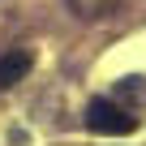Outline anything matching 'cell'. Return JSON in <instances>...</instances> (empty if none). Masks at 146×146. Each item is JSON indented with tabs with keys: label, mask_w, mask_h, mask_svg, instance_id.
<instances>
[{
	"label": "cell",
	"mask_w": 146,
	"mask_h": 146,
	"mask_svg": "<svg viewBox=\"0 0 146 146\" xmlns=\"http://www.w3.org/2000/svg\"><path fill=\"white\" fill-rule=\"evenodd\" d=\"M86 125H90L95 133H103V137H129V133L137 129V116H133L125 103H116V99H90Z\"/></svg>",
	"instance_id": "obj_1"
},
{
	"label": "cell",
	"mask_w": 146,
	"mask_h": 146,
	"mask_svg": "<svg viewBox=\"0 0 146 146\" xmlns=\"http://www.w3.org/2000/svg\"><path fill=\"white\" fill-rule=\"evenodd\" d=\"M30 64H35V56H30L26 47H17V52H9V56H0V86L22 82L26 73H30Z\"/></svg>",
	"instance_id": "obj_2"
},
{
	"label": "cell",
	"mask_w": 146,
	"mask_h": 146,
	"mask_svg": "<svg viewBox=\"0 0 146 146\" xmlns=\"http://www.w3.org/2000/svg\"><path fill=\"white\" fill-rule=\"evenodd\" d=\"M120 95H129V99L146 103V78H125V82H120Z\"/></svg>",
	"instance_id": "obj_3"
}]
</instances>
